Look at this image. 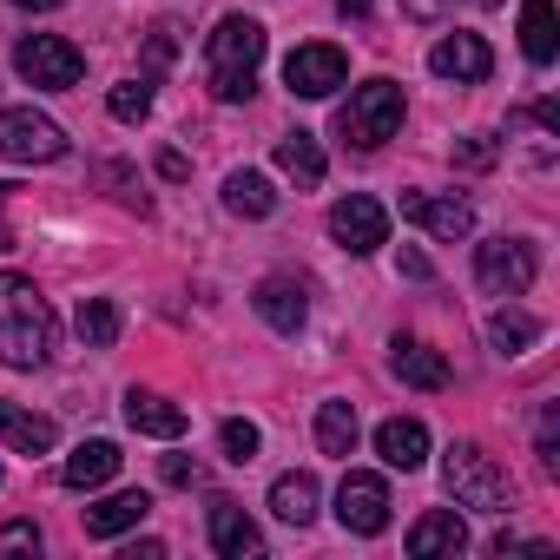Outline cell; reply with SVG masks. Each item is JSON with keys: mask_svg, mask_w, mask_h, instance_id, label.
<instances>
[{"mask_svg": "<svg viewBox=\"0 0 560 560\" xmlns=\"http://www.w3.org/2000/svg\"><path fill=\"white\" fill-rule=\"evenodd\" d=\"M250 304H257V317H264L277 337H298V330H304V317H311V304H304V291L291 284V277H264Z\"/></svg>", "mask_w": 560, "mask_h": 560, "instance_id": "cell-12", "label": "cell"}, {"mask_svg": "<svg viewBox=\"0 0 560 560\" xmlns=\"http://www.w3.org/2000/svg\"><path fill=\"white\" fill-rule=\"evenodd\" d=\"M488 337H494V350H501V357H521V350H527V343L540 337V324H534L527 311H494Z\"/></svg>", "mask_w": 560, "mask_h": 560, "instance_id": "cell-28", "label": "cell"}, {"mask_svg": "<svg viewBox=\"0 0 560 560\" xmlns=\"http://www.w3.org/2000/svg\"><path fill=\"white\" fill-rule=\"evenodd\" d=\"M119 330H126V317H119L113 298H86V304H80V343H86V350H113Z\"/></svg>", "mask_w": 560, "mask_h": 560, "instance_id": "cell-27", "label": "cell"}, {"mask_svg": "<svg viewBox=\"0 0 560 560\" xmlns=\"http://www.w3.org/2000/svg\"><path fill=\"white\" fill-rule=\"evenodd\" d=\"M224 211H237V218H270V211H277L270 178H264V172H231V178H224Z\"/></svg>", "mask_w": 560, "mask_h": 560, "instance_id": "cell-25", "label": "cell"}, {"mask_svg": "<svg viewBox=\"0 0 560 560\" xmlns=\"http://www.w3.org/2000/svg\"><path fill=\"white\" fill-rule=\"evenodd\" d=\"M343 80H350V60H343L337 47H324V40H317V47H298V54L284 60V86H291L298 100H330Z\"/></svg>", "mask_w": 560, "mask_h": 560, "instance_id": "cell-10", "label": "cell"}, {"mask_svg": "<svg viewBox=\"0 0 560 560\" xmlns=\"http://www.w3.org/2000/svg\"><path fill=\"white\" fill-rule=\"evenodd\" d=\"M54 337H60V324H54L47 298L34 291V277L0 270V363L8 370H47Z\"/></svg>", "mask_w": 560, "mask_h": 560, "instance_id": "cell-1", "label": "cell"}, {"mask_svg": "<svg viewBox=\"0 0 560 560\" xmlns=\"http://www.w3.org/2000/svg\"><path fill=\"white\" fill-rule=\"evenodd\" d=\"M442 481L455 494V508H475V514H508V475L494 468V455H481L475 442H455L448 462H442Z\"/></svg>", "mask_w": 560, "mask_h": 560, "instance_id": "cell-3", "label": "cell"}, {"mask_svg": "<svg viewBox=\"0 0 560 560\" xmlns=\"http://www.w3.org/2000/svg\"><path fill=\"white\" fill-rule=\"evenodd\" d=\"M521 54H527L534 67H553V54H560L553 0H521Z\"/></svg>", "mask_w": 560, "mask_h": 560, "instance_id": "cell-23", "label": "cell"}, {"mask_svg": "<svg viewBox=\"0 0 560 560\" xmlns=\"http://www.w3.org/2000/svg\"><path fill=\"white\" fill-rule=\"evenodd\" d=\"M429 73H442V80H455V86H481V80L494 73V54H488L481 34H442V40L429 47Z\"/></svg>", "mask_w": 560, "mask_h": 560, "instance_id": "cell-11", "label": "cell"}, {"mask_svg": "<svg viewBox=\"0 0 560 560\" xmlns=\"http://www.w3.org/2000/svg\"><path fill=\"white\" fill-rule=\"evenodd\" d=\"M534 119H540L547 132H560V106H553V100H540V106H534Z\"/></svg>", "mask_w": 560, "mask_h": 560, "instance_id": "cell-37", "label": "cell"}, {"mask_svg": "<svg viewBox=\"0 0 560 560\" xmlns=\"http://www.w3.org/2000/svg\"><path fill=\"white\" fill-rule=\"evenodd\" d=\"M0 442L21 448V455H47L60 442V429H54V416H34L21 402H0Z\"/></svg>", "mask_w": 560, "mask_h": 560, "instance_id": "cell-20", "label": "cell"}, {"mask_svg": "<svg viewBox=\"0 0 560 560\" xmlns=\"http://www.w3.org/2000/svg\"><path fill=\"white\" fill-rule=\"evenodd\" d=\"M534 244H521V237H488L481 250H475V277H481V291L488 298H521L527 284H534Z\"/></svg>", "mask_w": 560, "mask_h": 560, "instance_id": "cell-7", "label": "cell"}, {"mask_svg": "<svg viewBox=\"0 0 560 560\" xmlns=\"http://www.w3.org/2000/svg\"><path fill=\"white\" fill-rule=\"evenodd\" d=\"M462 547H468V527H462V514H455V508H429V514L409 527V553H416V560H435V553H448V560H455Z\"/></svg>", "mask_w": 560, "mask_h": 560, "instance_id": "cell-15", "label": "cell"}, {"mask_svg": "<svg viewBox=\"0 0 560 560\" xmlns=\"http://www.w3.org/2000/svg\"><path fill=\"white\" fill-rule=\"evenodd\" d=\"M402 218L435 231V237H468L475 231V211L462 198H429V191H402Z\"/></svg>", "mask_w": 560, "mask_h": 560, "instance_id": "cell-13", "label": "cell"}, {"mask_svg": "<svg viewBox=\"0 0 560 560\" xmlns=\"http://www.w3.org/2000/svg\"><path fill=\"white\" fill-rule=\"evenodd\" d=\"M475 8H501V0H475Z\"/></svg>", "mask_w": 560, "mask_h": 560, "instance_id": "cell-40", "label": "cell"}, {"mask_svg": "<svg viewBox=\"0 0 560 560\" xmlns=\"http://www.w3.org/2000/svg\"><path fill=\"white\" fill-rule=\"evenodd\" d=\"M14 8H34V14H47V8H60V0H14Z\"/></svg>", "mask_w": 560, "mask_h": 560, "instance_id": "cell-39", "label": "cell"}, {"mask_svg": "<svg viewBox=\"0 0 560 560\" xmlns=\"http://www.w3.org/2000/svg\"><path fill=\"white\" fill-rule=\"evenodd\" d=\"M257 67H264V27H257L250 14H224V21L205 34V73H211V93H218L224 106L250 100Z\"/></svg>", "mask_w": 560, "mask_h": 560, "instance_id": "cell-2", "label": "cell"}, {"mask_svg": "<svg viewBox=\"0 0 560 560\" xmlns=\"http://www.w3.org/2000/svg\"><path fill=\"white\" fill-rule=\"evenodd\" d=\"M270 514L277 521H291V527H311L317 521V475H277L270 481Z\"/></svg>", "mask_w": 560, "mask_h": 560, "instance_id": "cell-22", "label": "cell"}, {"mask_svg": "<svg viewBox=\"0 0 560 560\" xmlns=\"http://www.w3.org/2000/svg\"><path fill=\"white\" fill-rule=\"evenodd\" d=\"M8 191H14V185H0V250H14V224H8Z\"/></svg>", "mask_w": 560, "mask_h": 560, "instance_id": "cell-36", "label": "cell"}, {"mask_svg": "<svg viewBox=\"0 0 560 560\" xmlns=\"http://www.w3.org/2000/svg\"><path fill=\"white\" fill-rule=\"evenodd\" d=\"M14 67H21L27 86H40V93H67V86H80L86 54H80L73 40H60V34H27V40L14 47Z\"/></svg>", "mask_w": 560, "mask_h": 560, "instance_id": "cell-6", "label": "cell"}, {"mask_svg": "<svg viewBox=\"0 0 560 560\" xmlns=\"http://www.w3.org/2000/svg\"><path fill=\"white\" fill-rule=\"evenodd\" d=\"M357 402H324L317 409V448L324 455H357Z\"/></svg>", "mask_w": 560, "mask_h": 560, "instance_id": "cell-26", "label": "cell"}, {"mask_svg": "<svg viewBox=\"0 0 560 560\" xmlns=\"http://www.w3.org/2000/svg\"><path fill=\"white\" fill-rule=\"evenodd\" d=\"M330 237L350 250V257H370L376 244H389V211L370 198V191H350L330 205Z\"/></svg>", "mask_w": 560, "mask_h": 560, "instance_id": "cell-8", "label": "cell"}, {"mask_svg": "<svg viewBox=\"0 0 560 560\" xmlns=\"http://www.w3.org/2000/svg\"><path fill=\"white\" fill-rule=\"evenodd\" d=\"M0 159H14V165H54V159H67L60 119H47L34 106H8V113H0Z\"/></svg>", "mask_w": 560, "mask_h": 560, "instance_id": "cell-5", "label": "cell"}, {"mask_svg": "<svg viewBox=\"0 0 560 560\" xmlns=\"http://www.w3.org/2000/svg\"><path fill=\"white\" fill-rule=\"evenodd\" d=\"M402 277H416V284H429L435 270H429V257H422V250H402Z\"/></svg>", "mask_w": 560, "mask_h": 560, "instance_id": "cell-34", "label": "cell"}, {"mask_svg": "<svg viewBox=\"0 0 560 560\" xmlns=\"http://www.w3.org/2000/svg\"><path fill=\"white\" fill-rule=\"evenodd\" d=\"M0 553H40V527L34 521H8L0 527Z\"/></svg>", "mask_w": 560, "mask_h": 560, "instance_id": "cell-32", "label": "cell"}, {"mask_svg": "<svg viewBox=\"0 0 560 560\" xmlns=\"http://www.w3.org/2000/svg\"><path fill=\"white\" fill-rule=\"evenodd\" d=\"M337 521L350 534H383L389 527V481L370 475V468H350L343 488H337Z\"/></svg>", "mask_w": 560, "mask_h": 560, "instance_id": "cell-9", "label": "cell"}, {"mask_svg": "<svg viewBox=\"0 0 560 560\" xmlns=\"http://www.w3.org/2000/svg\"><path fill=\"white\" fill-rule=\"evenodd\" d=\"M494 139L488 132H468V139H455V165H468V172H481V165H494Z\"/></svg>", "mask_w": 560, "mask_h": 560, "instance_id": "cell-31", "label": "cell"}, {"mask_svg": "<svg viewBox=\"0 0 560 560\" xmlns=\"http://www.w3.org/2000/svg\"><path fill=\"white\" fill-rule=\"evenodd\" d=\"M126 422H132L139 435H159V442H178V435H185V409L165 402V396H152V389H132V396H126Z\"/></svg>", "mask_w": 560, "mask_h": 560, "instance_id": "cell-21", "label": "cell"}, {"mask_svg": "<svg viewBox=\"0 0 560 560\" xmlns=\"http://www.w3.org/2000/svg\"><path fill=\"white\" fill-rule=\"evenodd\" d=\"M389 350H396V357H389V370H396L409 389H429V396H435V389H448V363H442V350H429V343H416V337H396Z\"/></svg>", "mask_w": 560, "mask_h": 560, "instance_id": "cell-16", "label": "cell"}, {"mask_svg": "<svg viewBox=\"0 0 560 560\" xmlns=\"http://www.w3.org/2000/svg\"><path fill=\"white\" fill-rule=\"evenodd\" d=\"M402 14H409V21H422V27H435V21L448 14V0H402Z\"/></svg>", "mask_w": 560, "mask_h": 560, "instance_id": "cell-33", "label": "cell"}, {"mask_svg": "<svg viewBox=\"0 0 560 560\" xmlns=\"http://www.w3.org/2000/svg\"><path fill=\"white\" fill-rule=\"evenodd\" d=\"M277 172L298 178V185H324V145H317V132H284V139H277Z\"/></svg>", "mask_w": 560, "mask_h": 560, "instance_id": "cell-24", "label": "cell"}, {"mask_svg": "<svg viewBox=\"0 0 560 560\" xmlns=\"http://www.w3.org/2000/svg\"><path fill=\"white\" fill-rule=\"evenodd\" d=\"M218 442H224V455L244 468V462H257V448H264V435H257V422H244V416H231L224 429H218Z\"/></svg>", "mask_w": 560, "mask_h": 560, "instance_id": "cell-30", "label": "cell"}, {"mask_svg": "<svg viewBox=\"0 0 560 560\" xmlns=\"http://www.w3.org/2000/svg\"><path fill=\"white\" fill-rule=\"evenodd\" d=\"M106 113H113V119H126V126H139V119L152 113V86H145V80H119V86H113V100H106Z\"/></svg>", "mask_w": 560, "mask_h": 560, "instance_id": "cell-29", "label": "cell"}, {"mask_svg": "<svg viewBox=\"0 0 560 560\" xmlns=\"http://www.w3.org/2000/svg\"><path fill=\"white\" fill-rule=\"evenodd\" d=\"M337 8H343L350 21H363V14H370V0H337Z\"/></svg>", "mask_w": 560, "mask_h": 560, "instance_id": "cell-38", "label": "cell"}, {"mask_svg": "<svg viewBox=\"0 0 560 560\" xmlns=\"http://www.w3.org/2000/svg\"><path fill=\"white\" fill-rule=\"evenodd\" d=\"M119 442H80L73 455H67V468H60V481L73 488V494H86V488H106L113 475H119Z\"/></svg>", "mask_w": 560, "mask_h": 560, "instance_id": "cell-18", "label": "cell"}, {"mask_svg": "<svg viewBox=\"0 0 560 560\" xmlns=\"http://www.w3.org/2000/svg\"><path fill=\"white\" fill-rule=\"evenodd\" d=\"M211 547L224 560H257L264 553V534H257V521L237 501H211Z\"/></svg>", "mask_w": 560, "mask_h": 560, "instance_id": "cell-14", "label": "cell"}, {"mask_svg": "<svg viewBox=\"0 0 560 560\" xmlns=\"http://www.w3.org/2000/svg\"><path fill=\"white\" fill-rule=\"evenodd\" d=\"M145 514H152V494H145V488H126V494H106L100 508H86V534H93V540H113V534L139 527Z\"/></svg>", "mask_w": 560, "mask_h": 560, "instance_id": "cell-19", "label": "cell"}, {"mask_svg": "<svg viewBox=\"0 0 560 560\" xmlns=\"http://www.w3.org/2000/svg\"><path fill=\"white\" fill-rule=\"evenodd\" d=\"M376 455H383L389 468H402V475H409V468H422V462H429V429H422L416 416H389V422L376 429Z\"/></svg>", "mask_w": 560, "mask_h": 560, "instance_id": "cell-17", "label": "cell"}, {"mask_svg": "<svg viewBox=\"0 0 560 560\" xmlns=\"http://www.w3.org/2000/svg\"><path fill=\"white\" fill-rule=\"evenodd\" d=\"M396 126H402V86H396V80L357 86L350 106H343V119H337V132H343L350 145H363V152H376L383 139H396Z\"/></svg>", "mask_w": 560, "mask_h": 560, "instance_id": "cell-4", "label": "cell"}, {"mask_svg": "<svg viewBox=\"0 0 560 560\" xmlns=\"http://www.w3.org/2000/svg\"><path fill=\"white\" fill-rule=\"evenodd\" d=\"M191 475H198V468H191V462H185V455H165V481H172V488H185V481H191Z\"/></svg>", "mask_w": 560, "mask_h": 560, "instance_id": "cell-35", "label": "cell"}]
</instances>
